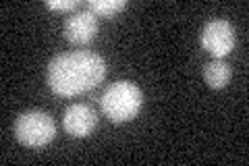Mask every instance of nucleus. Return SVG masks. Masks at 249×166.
<instances>
[{
	"label": "nucleus",
	"mask_w": 249,
	"mask_h": 166,
	"mask_svg": "<svg viewBox=\"0 0 249 166\" xmlns=\"http://www.w3.org/2000/svg\"><path fill=\"white\" fill-rule=\"evenodd\" d=\"M15 135L27 148H44L56 135V125L48 112L27 110L15 121Z\"/></svg>",
	"instance_id": "obj_3"
},
{
	"label": "nucleus",
	"mask_w": 249,
	"mask_h": 166,
	"mask_svg": "<svg viewBox=\"0 0 249 166\" xmlns=\"http://www.w3.org/2000/svg\"><path fill=\"white\" fill-rule=\"evenodd\" d=\"M123 9H127V0H89V11L100 17H112Z\"/></svg>",
	"instance_id": "obj_8"
},
{
	"label": "nucleus",
	"mask_w": 249,
	"mask_h": 166,
	"mask_svg": "<svg viewBox=\"0 0 249 166\" xmlns=\"http://www.w3.org/2000/svg\"><path fill=\"white\" fill-rule=\"evenodd\" d=\"M100 106L112 123L133 121L143 106V92L135 83L121 79V81L108 85V90L102 93Z\"/></svg>",
	"instance_id": "obj_2"
},
{
	"label": "nucleus",
	"mask_w": 249,
	"mask_h": 166,
	"mask_svg": "<svg viewBox=\"0 0 249 166\" xmlns=\"http://www.w3.org/2000/svg\"><path fill=\"white\" fill-rule=\"evenodd\" d=\"M104 75L106 62L102 56L88 50H75L54 56L48 65L46 79L56 96L71 98L98 88Z\"/></svg>",
	"instance_id": "obj_1"
},
{
	"label": "nucleus",
	"mask_w": 249,
	"mask_h": 166,
	"mask_svg": "<svg viewBox=\"0 0 249 166\" xmlns=\"http://www.w3.org/2000/svg\"><path fill=\"white\" fill-rule=\"evenodd\" d=\"M46 6L52 11H73L79 6V0H48Z\"/></svg>",
	"instance_id": "obj_9"
},
{
	"label": "nucleus",
	"mask_w": 249,
	"mask_h": 166,
	"mask_svg": "<svg viewBox=\"0 0 249 166\" xmlns=\"http://www.w3.org/2000/svg\"><path fill=\"white\" fill-rule=\"evenodd\" d=\"M204 79L212 90H222L227 88L231 81V67L222 58H214L204 67Z\"/></svg>",
	"instance_id": "obj_7"
},
{
	"label": "nucleus",
	"mask_w": 249,
	"mask_h": 166,
	"mask_svg": "<svg viewBox=\"0 0 249 166\" xmlns=\"http://www.w3.org/2000/svg\"><path fill=\"white\" fill-rule=\"evenodd\" d=\"M96 110L88 104H71L62 114V127L71 137H88L96 129Z\"/></svg>",
	"instance_id": "obj_6"
},
{
	"label": "nucleus",
	"mask_w": 249,
	"mask_h": 166,
	"mask_svg": "<svg viewBox=\"0 0 249 166\" xmlns=\"http://www.w3.org/2000/svg\"><path fill=\"white\" fill-rule=\"evenodd\" d=\"M62 31H65V37L71 44H77V46L89 44L98 34V19L89 9L75 11L73 15L67 17Z\"/></svg>",
	"instance_id": "obj_5"
},
{
	"label": "nucleus",
	"mask_w": 249,
	"mask_h": 166,
	"mask_svg": "<svg viewBox=\"0 0 249 166\" xmlns=\"http://www.w3.org/2000/svg\"><path fill=\"white\" fill-rule=\"evenodd\" d=\"M201 46L214 58H224L235 48V29L224 19L208 21L204 25V31H201Z\"/></svg>",
	"instance_id": "obj_4"
}]
</instances>
